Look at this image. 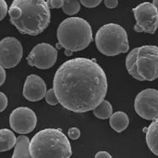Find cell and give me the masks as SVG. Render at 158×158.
Masks as SVG:
<instances>
[{
	"label": "cell",
	"instance_id": "obj_1",
	"mask_svg": "<svg viewBox=\"0 0 158 158\" xmlns=\"http://www.w3.org/2000/svg\"><path fill=\"white\" fill-rule=\"evenodd\" d=\"M53 86L58 102L76 113L94 110L103 101L108 90L102 68L86 58L64 63L56 71Z\"/></svg>",
	"mask_w": 158,
	"mask_h": 158
},
{
	"label": "cell",
	"instance_id": "obj_2",
	"mask_svg": "<svg viewBox=\"0 0 158 158\" xmlns=\"http://www.w3.org/2000/svg\"><path fill=\"white\" fill-rule=\"evenodd\" d=\"M12 24L22 34L36 36L47 28L51 13L44 0H13L8 11Z\"/></svg>",
	"mask_w": 158,
	"mask_h": 158
},
{
	"label": "cell",
	"instance_id": "obj_3",
	"mask_svg": "<svg viewBox=\"0 0 158 158\" xmlns=\"http://www.w3.org/2000/svg\"><path fill=\"white\" fill-rule=\"evenodd\" d=\"M29 152L32 158H70L72 149L70 141L61 130L47 128L33 137Z\"/></svg>",
	"mask_w": 158,
	"mask_h": 158
},
{
	"label": "cell",
	"instance_id": "obj_4",
	"mask_svg": "<svg viewBox=\"0 0 158 158\" xmlns=\"http://www.w3.org/2000/svg\"><path fill=\"white\" fill-rule=\"evenodd\" d=\"M59 44L66 50L77 52L85 49L93 40L90 25L85 19L70 17L61 22L57 30Z\"/></svg>",
	"mask_w": 158,
	"mask_h": 158
},
{
	"label": "cell",
	"instance_id": "obj_5",
	"mask_svg": "<svg viewBox=\"0 0 158 158\" xmlns=\"http://www.w3.org/2000/svg\"><path fill=\"white\" fill-rule=\"evenodd\" d=\"M127 70L139 81H153L158 77V47L144 45L135 48L127 56Z\"/></svg>",
	"mask_w": 158,
	"mask_h": 158
},
{
	"label": "cell",
	"instance_id": "obj_6",
	"mask_svg": "<svg viewBox=\"0 0 158 158\" xmlns=\"http://www.w3.org/2000/svg\"><path fill=\"white\" fill-rule=\"evenodd\" d=\"M95 42L98 49L105 56H113L129 50L126 30L118 24L103 25L96 33Z\"/></svg>",
	"mask_w": 158,
	"mask_h": 158
},
{
	"label": "cell",
	"instance_id": "obj_7",
	"mask_svg": "<svg viewBox=\"0 0 158 158\" xmlns=\"http://www.w3.org/2000/svg\"><path fill=\"white\" fill-rule=\"evenodd\" d=\"M136 23L134 30L137 32L154 34L158 28V11L149 2H143L133 9Z\"/></svg>",
	"mask_w": 158,
	"mask_h": 158
},
{
	"label": "cell",
	"instance_id": "obj_8",
	"mask_svg": "<svg viewBox=\"0 0 158 158\" xmlns=\"http://www.w3.org/2000/svg\"><path fill=\"white\" fill-rule=\"evenodd\" d=\"M135 109L143 118L147 120L158 118V90L146 89L139 93L135 99Z\"/></svg>",
	"mask_w": 158,
	"mask_h": 158
},
{
	"label": "cell",
	"instance_id": "obj_9",
	"mask_svg": "<svg viewBox=\"0 0 158 158\" xmlns=\"http://www.w3.org/2000/svg\"><path fill=\"white\" fill-rule=\"evenodd\" d=\"M58 52L55 48L47 43H41L32 49L26 60L30 65L47 70L55 64Z\"/></svg>",
	"mask_w": 158,
	"mask_h": 158
},
{
	"label": "cell",
	"instance_id": "obj_10",
	"mask_svg": "<svg viewBox=\"0 0 158 158\" xmlns=\"http://www.w3.org/2000/svg\"><path fill=\"white\" fill-rule=\"evenodd\" d=\"M10 125L17 133L28 134L35 129L37 124V117L32 109L27 107H19L13 111L10 116Z\"/></svg>",
	"mask_w": 158,
	"mask_h": 158
},
{
	"label": "cell",
	"instance_id": "obj_11",
	"mask_svg": "<svg viewBox=\"0 0 158 158\" xmlns=\"http://www.w3.org/2000/svg\"><path fill=\"white\" fill-rule=\"evenodd\" d=\"M23 56L21 43L14 37H7L0 41V65L6 69L16 67Z\"/></svg>",
	"mask_w": 158,
	"mask_h": 158
},
{
	"label": "cell",
	"instance_id": "obj_12",
	"mask_svg": "<svg viewBox=\"0 0 158 158\" xmlns=\"http://www.w3.org/2000/svg\"><path fill=\"white\" fill-rule=\"evenodd\" d=\"M47 93V86L44 80L36 74L27 77L24 85L23 95L28 101H39L43 99Z\"/></svg>",
	"mask_w": 158,
	"mask_h": 158
},
{
	"label": "cell",
	"instance_id": "obj_13",
	"mask_svg": "<svg viewBox=\"0 0 158 158\" xmlns=\"http://www.w3.org/2000/svg\"><path fill=\"white\" fill-rule=\"evenodd\" d=\"M146 140L149 149L158 156V118L154 119L148 127Z\"/></svg>",
	"mask_w": 158,
	"mask_h": 158
},
{
	"label": "cell",
	"instance_id": "obj_14",
	"mask_svg": "<svg viewBox=\"0 0 158 158\" xmlns=\"http://www.w3.org/2000/svg\"><path fill=\"white\" fill-rule=\"evenodd\" d=\"M129 122L128 116L123 111H117L114 113L110 118V126L118 133L125 130L129 125Z\"/></svg>",
	"mask_w": 158,
	"mask_h": 158
},
{
	"label": "cell",
	"instance_id": "obj_15",
	"mask_svg": "<svg viewBox=\"0 0 158 158\" xmlns=\"http://www.w3.org/2000/svg\"><path fill=\"white\" fill-rule=\"evenodd\" d=\"M29 143L30 141L27 136H19L12 158H32L29 152Z\"/></svg>",
	"mask_w": 158,
	"mask_h": 158
},
{
	"label": "cell",
	"instance_id": "obj_16",
	"mask_svg": "<svg viewBox=\"0 0 158 158\" xmlns=\"http://www.w3.org/2000/svg\"><path fill=\"white\" fill-rule=\"evenodd\" d=\"M17 142L16 135L7 128L0 130V152L11 149Z\"/></svg>",
	"mask_w": 158,
	"mask_h": 158
},
{
	"label": "cell",
	"instance_id": "obj_17",
	"mask_svg": "<svg viewBox=\"0 0 158 158\" xmlns=\"http://www.w3.org/2000/svg\"><path fill=\"white\" fill-rule=\"evenodd\" d=\"M113 112L111 103L106 100H103L94 110V114L99 119H105L110 118Z\"/></svg>",
	"mask_w": 158,
	"mask_h": 158
},
{
	"label": "cell",
	"instance_id": "obj_18",
	"mask_svg": "<svg viewBox=\"0 0 158 158\" xmlns=\"http://www.w3.org/2000/svg\"><path fill=\"white\" fill-rule=\"evenodd\" d=\"M62 8L66 15L72 16L77 14L80 11V4L77 0L64 1Z\"/></svg>",
	"mask_w": 158,
	"mask_h": 158
},
{
	"label": "cell",
	"instance_id": "obj_19",
	"mask_svg": "<svg viewBox=\"0 0 158 158\" xmlns=\"http://www.w3.org/2000/svg\"><path fill=\"white\" fill-rule=\"evenodd\" d=\"M45 98L47 102L52 106L56 105L59 103L54 89H50L48 90L45 96Z\"/></svg>",
	"mask_w": 158,
	"mask_h": 158
},
{
	"label": "cell",
	"instance_id": "obj_20",
	"mask_svg": "<svg viewBox=\"0 0 158 158\" xmlns=\"http://www.w3.org/2000/svg\"><path fill=\"white\" fill-rule=\"evenodd\" d=\"M102 0H80L81 4L87 8H94L99 6Z\"/></svg>",
	"mask_w": 158,
	"mask_h": 158
},
{
	"label": "cell",
	"instance_id": "obj_21",
	"mask_svg": "<svg viewBox=\"0 0 158 158\" xmlns=\"http://www.w3.org/2000/svg\"><path fill=\"white\" fill-rule=\"evenodd\" d=\"M8 6L5 0H0V21L7 15Z\"/></svg>",
	"mask_w": 158,
	"mask_h": 158
},
{
	"label": "cell",
	"instance_id": "obj_22",
	"mask_svg": "<svg viewBox=\"0 0 158 158\" xmlns=\"http://www.w3.org/2000/svg\"><path fill=\"white\" fill-rule=\"evenodd\" d=\"M64 0H47V4L49 8H59L63 6Z\"/></svg>",
	"mask_w": 158,
	"mask_h": 158
},
{
	"label": "cell",
	"instance_id": "obj_23",
	"mask_svg": "<svg viewBox=\"0 0 158 158\" xmlns=\"http://www.w3.org/2000/svg\"><path fill=\"white\" fill-rule=\"evenodd\" d=\"M68 135L72 140H77L80 136V131L77 127H72L69 130Z\"/></svg>",
	"mask_w": 158,
	"mask_h": 158
},
{
	"label": "cell",
	"instance_id": "obj_24",
	"mask_svg": "<svg viewBox=\"0 0 158 158\" xmlns=\"http://www.w3.org/2000/svg\"><path fill=\"white\" fill-rule=\"evenodd\" d=\"M8 105V99L6 95L0 92V112L4 111Z\"/></svg>",
	"mask_w": 158,
	"mask_h": 158
},
{
	"label": "cell",
	"instance_id": "obj_25",
	"mask_svg": "<svg viewBox=\"0 0 158 158\" xmlns=\"http://www.w3.org/2000/svg\"><path fill=\"white\" fill-rule=\"evenodd\" d=\"M104 4L108 8H115L118 4V0H105Z\"/></svg>",
	"mask_w": 158,
	"mask_h": 158
},
{
	"label": "cell",
	"instance_id": "obj_26",
	"mask_svg": "<svg viewBox=\"0 0 158 158\" xmlns=\"http://www.w3.org/2000/svg\"><path fill=\"white\" fill-rule=\"evenodd\" d=\"M95 158H112V156L108 152L100 151L95 155Z\"/></svg>",
	"mask_w": 158,
	"mask_h": 158
},
{
	"label": "cell",
	"instance_id": "obj_27",
	"mask_svg": "<svg viewBox=\"0 0 158 158\" xmlns=\"http://www.w3.org/2000/svg\"><path fill=\"white\" fill-rule=\"evenodd\" d=\"M6 79V71L1 65H0V86H2Z\"/></svg>",
	"mask_w": 158,
	"mask_h": 158
},
{
	"label": "cell",
	"instance_id": "obj_28",
	"mask_svg": "<svg viewBox=\"0 0 158 158\" xmlns=\"http://www.w3.org/2000/svg\"><path fill=\"white\" fill-rule=\"evenodd\" d=\"M65 54L67 56H71L73 54V52H71V51H69V50H65V52H64Z\"/></svg>",
	"mask_w": 158,
	"mask_h": 158
},
{
	"label": "cell",
	"instance_id": "obj_29",
	"mask_svg": "<svg viewBox=\"0 0 158 158\" xmlns=\"http://www.w3.org/2000/svg\"><path fill=\"white\" fill-rule=\"evenodd\" d=\"M155 7L157 9L158 11V0H153V3H152Z\"/></svg>",
	"mask_w": 158,
	"mask_h": 158
},
{
	"label": "cell",
	"instance_id": "obj_30",
	"mask_svg": "<svg viewBox=\"0 0 158 158\" xmlns=\"http://www.w3.org/2000/svg\"><path fill=\"white\" fill-rule=\"evenodd\" d=\"M64 1H67V0H64Z\"/></svg>",
	"mask_w": 158,
	"mask_h": 158
}]
</instances>
